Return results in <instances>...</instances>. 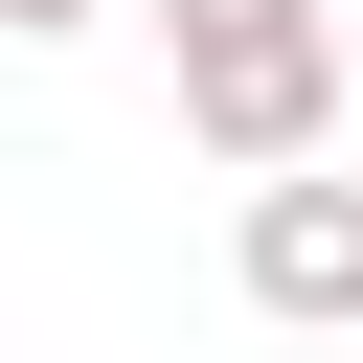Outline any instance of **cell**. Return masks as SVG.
I'll list each match as a JSON object with an SVG mask.
<instances>
[{
  "instance_id": "obj_1",
  "label": "cell",
  "mask_w": 363,
  "mask_h": 363,
  "mask_svg": "<svg viewBox=\"0 0 363 363\" xmlns=\"http://www.w3.org/2000/svg\"><path fill=\"white\" fill-rule=\"evenodd\" d=\"M159 68H182V136L227 182L340 159V0H159Z\"/></svg>"
},
{
  "instance_id": "obj_2",
  "label": "cell",
  "mask_w": 363,
  "mask_h": 363,
  "mask_svg": "<svg viewBox=\"0 0 363 363\" xmlns=\"http://www.w3.org/2000/svg\"><path fill=\"white\" fill-rule=\"evenodd\" d=\"M250 318H295V340L363 318V182H340V159H318V182H250Z\"/></svg>"
},
{
  "instance_id": "obj_3",
  "label": "cell",
  "mask_w": 363,
  "mask_h": 363,
  "mask_svg": "<svg viewBox=\"0 0 363 363\" xmlns=\"http://www.w3.org/2000/svg\"><path fill=\"white\" fill-rule=\"evenodd\" d=\"M0 23H23V45H68V23H91V0H0Z\"/></svg>"
}]
</instances>
